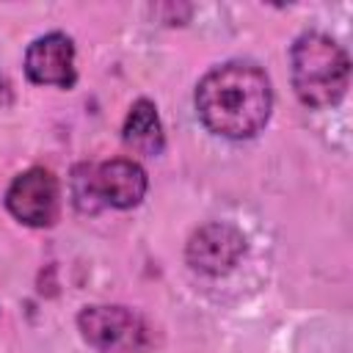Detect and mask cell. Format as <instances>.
Returning <instances> with one entry per match:
<instances>
[{
	"mask_svg": "<svg viewBox=\"0 0 353 353\" xmlns=\"http://www.w3.org/2000/svg\"><path fill=\"white\" fill-rule=\"evenodd\" d=\"M273 91L254 63L232 61L207 72L196 88V110L204 127L223 138H251L270 116Z\"/></svg>",
	"mask_w": 353,
	"mask_h": 353,
	"instance_id": "6da1fadb",
	"label": "cell"
},
{
	"mask_svg": "<svg viewBox=\"0 0 353 353\" xmlns=\"http://www.w3.org/2000/svg\"><path fill=\"white\" fill-rule=\"evenodd\" d=\"M292 85L303 105L331 108L345 97L350 63L345 50L325 33H303L292 44Z\"/></svg>",
	"mask_w": 353,
	"mask_h": 353,
	"instance_id": "7a4b0ae2",
	"label": "cell"
},
{
	"mask_svg": "<svg viewBox=\"0 0 353 353\" xmlns=\"http://www.w3.org/2000/svg\"><path fill=\"white\" fill-rule=\"evenodd\" d=\"M8 212L28 226H50L58 218V179L47 168L19 174L6 193Z\"/></svg>",
	"mask_w": 353,
	"mask_h": 353,
	"instance_id": "3957f363",
	"label": "cell"
},
{
	"mask_svg": "<svg viewBox=\"0 0 353 353\" xmlns=\"http://www.w3.org/2000/svg\"><path fill=\"white\" fill-rule=\"evenodd\" d=\"M245 254V237L229 223H204L190 234L188 262L199 273L221 276L229 273Z\"/></svg>",
	"mask_w": 353,
	"mask_h": 353,
	"instance_id": "277c9868",
	"label": "cell"
},
{
	"mask_svg": "<svg viewBox=\"0 0 353 353\" xmlns=\"http://www.w3.org/2000/svg\"><path fill=\"white\" fill-rule=\"evenodd\" d=\"M83 339L105 353L127 350L141 342V320L124 306H91L77 317Z\"/></svg>",
	"mask_w": 353,
	"mask_h": 353,
	"instance_id": "5b68a950",
	"label": "cell"
},
{
	"mask_svg": "<svg viewBox=\"0 0 353 353\" xmlns=\"http://www.w3.org/2000/svg\"><path fill=\"white\" fill-rule=\"evenodd\" d=\"M25 72L33 83L41 85H61L72 88L77 74H74V44L63 33H47L36 39L28 47L25 55Z\"/></svg>",
	"mask_w": 353,
	"mask_h": 353,
	"instance_id": "8992f818",
	"label": "cell"
},
{
	"mask_svg": "<svg viewBox=\"0 0 353 353\" xmlns=\"http://www.w3.org/2000/svg\"><path fill=\"white\" fill-rule=\"evenodd\" d=\"M97 190L102 204H113L119 210L135 207L146 193V174L132 160H110L97 168Z\"/></svg>",
	"mask_w": 353,
	"mask_h": 353,
	"instance_id": "52a82bcc",
	"label": "cell"
},
{
	"mask_svg": "<svg viewBox=\"0 0 353 353\" xmlns=\"http://www.w3.org/2000/svg\"><path fill=\"white\" fill-rule=\"evenodd\" d=\"M124 143L132 146L135 152L146 154V157H154L163 152V127H160V119H157V110L149 99H138L132 105V110L127 113V121H124Z\"/></svg>",
	"mask_w": 353,
	"mask_h": 353,
	"instance_id": "ba28073f",
	"label": "cell"
},
{
	"mask_svg": "<svg viewBox=\"0 0 353 353\" xmlns=\"http://www.w3.org/2000/svg\"><path fill=\"white\" fill-rule=\"evenodd\" d=\"M74 201L83 212H94L102 204L99 190H97V171L91 165H80L74 171Z\"/></svg>",
	"mask_w": 353,
	"mask_h": 353,
	"instance_id": "9c48e42d",
	"label": "cell"
},
{
	"mask_svg": "<svg viewBox=\"0 0 353 353\" xmlns=\"http://www.w3.org/2000/svg\"><path fill=\"white\" fill-rule=\"evenodd\" d=\"M11 99H14V94H11V85H8V80L0 74V108L11 105Z\"/></svg>",
	"mask_w": 353,
	"mask_h": 353,
	"instance_id": "30bf717a",
	"label": "cell"
}]
</instances>
